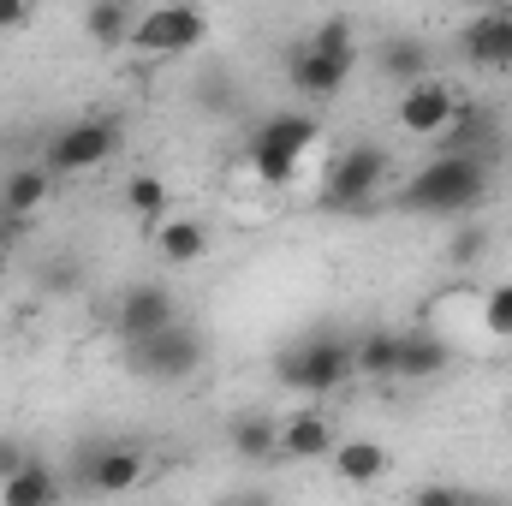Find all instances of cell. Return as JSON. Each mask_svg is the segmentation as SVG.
<instances>
[{
  "label": "cell",
  "instance_id": "obj_1",
  "mask_svg": "<svg viewBox=\"0 0 512 506\" xmlns=\"http://www.w3.org/2000/svg\"><path fill=\"white\" fill-rule=\"evenodd\" d=\"M489 197V155H435L399 191L405 215H465Z\"/></svg>",
  "mask_w": 512,
  "mask_h": 506
},
{
  "label": "cell",
  "instance_id": "obj_2",
  "mask_svg": "<svg viewBox=\"0 0 512 506\" xmlns=\"http://www.w3.org/2000/svg\"><path fill=\"white\" fill-rule=\"evenodd\" d=\"M352 66H358V36H352V18H322V24H316V30L292 48L286 78H292V90H298V96L328 102V96H340V84L352 78Z\"/></svg>",
  "mask_w": 512,
  "mask_h": 506
},
{
  "label": "cell",
  "instance_id": "obj_3",
  "mask_svg": "<svg viewBox=\"0 0 512 506\" xmlns=\"http://www.w3.org/2000/svg\"><path fill=\"white\" fill-rule=\"evenodd\" d=\"M316 143H322V126L310 114H268L245 143V161H251L256 185H292Z\"/></svg>",
  "mask_w": 512,
  "mask_h": 506
},
{
  "label": "cell",
  "instance_id": "obj_4",
  "mask_svg": "<svg viewBox=\"0 0 512 506\" xmlns=\"http://www.w3.org/2000/svg\"><path fill=\"white\" fill-rule=\"evenodd\" d=\"M387 185H393V149L358 137L352 149L334 155V167L322 179V209H370Z\"/></svg>",
  "mask_w": 512,
  "mask_h": 506
},
{
  "label": "cell",
  "instance_id": "obj_5",
  "mask_svg": "<svg viewBox=\"0 0 512 506\" xmlns=\"http://www.w3.org/2000/svg\"><path fill=\"white\" fill-rule=\"evenodd\" d=\"M274 376H280V387H292V393L322 399V393H334V387L352 381V340H340V334L292 340V346L274 358Z\"/></svg>",
  "mask_w": 512,
  "mask_h": 506
},
{
  "label": "cell",
  "instance_id": "obj_6",
  "mask_svg": "<svg viewBox=\"0 0 512 506\" xmlns=\"http://www.w3.org/2000/svg\"><path fill=\"white\" fill-rule=\"evenodd\" d=\"M459 114H465V96H459L447 78L429 72V78H417V84L399 90V102H393V131L411 137V143H441Z\"/></svg>",
  "mask_w": 512,
  "mask_h": 506
},
{
  "label": "cell",
  "instance_id": "obj_7",
  "mask_svg": "<svg viewBox=\"0 0 512 506\" xmlns=\"http://www.w3.org/2000/svg\"><path fill=\"white\" fill-rule=\"evenodd\" d=\"M114 155H120V126H114V120H72V126H60L48 137L42 167H48L54 179H84V173L108 167Z\"/></svg>",
  "mask_w": 512,
  "mask_h": 506
},
{
  "label": "cell",
  "instance_id": "obj_8",
  "mask_svg": "<svg viewBox=\"0 0 512 506\" xmlns=\"http://www.w3.org/2000/svg\"><path fill=\"white\" fill-rule=\"evenodd\" d=\"M179 322V298L161 286V280H137L120 292V304H114V334L131 346H143V340H155V334H167Z\"/></svg>",
  "mask_w": 512,
  "mask_h": 506
},
{
  "label": "cell",
  "instance_id": "obj_9",
  "mask_svg": "<svg viewBox=\"0 0 512 506\" xmlns=\"http://www.w3.org/2000/svg\"><path fill=\"white\" fill-rule=\"evenodd\" d=\"M203 36H209V12L167 0V6H149V12H137L131 48H143V54H185V48H197Z\"/></svg>",
  "mask_w": 512,
  "mask_h": 506
},
{
  "label": "cell",
  "instance_id": "obj_10",
  "mask_svg": "<svg viewBox=\"0 0 512 506\" xmlns=\"http://www.w3.org/2000/svg\"><path fill=\"white\" fill-rule=\"evenodd\" d=\"M203 334L197 328H185V322H173L167 334H155V340H143V346H131V370L149 381H185L203 370Z\"/></svg>",
  "mask_w": 512,
  "mask_h": 506
},
{
  "label": "cell",
  "instance_id": "obj_11",
  "mask_svg": "<svg viewBox=\"0 0 512 506\" xmlns=\"http://www.w3.org/2000/svg\"><path fill=\"white\" fill-rule=\"evenodd\" d=\"M78 483L90 495H137L149 483V453L131 447V441H102L84 465H78Z\"/></svg>",
  "mask_w": 512,
  "mask_h": 506
},
{
  "label": "cell",
  "instance_id": "obj_12",
  "mask_svg": "<svg viewBox=\"0 0 512 506\" xmlns=\"http://www.w3.org/2000/svg\"><path fill=\"white\" fill-rule=\"evenodd\" d=\"M459 48L477 72H512V6H483L459 24Z\"/></svg>",
  "mask_w": 512,
  "mask_h": 506
},
{
  "label": "cell",
  "instance_id": "obj_13",
  "mask_svg": "<svg viewBox=\"0 0 512 506\" xmlns=\"http://www.w3.org/2000/svg\"><path fill=\"white\" fill-rule=\"evenodd\" d=\"M149 245H155V256H161L167 268H191V262L209 256V227H203L197 215H167V221L149 227Z\"/></svg>",
  "mask_w": 512,
  "mask_h": 506
},
{
  "label": "cell",
  "instance_id": "obj_14",
  "mask_svg": "<svg viewBox=\"0 0 512 506\" xmlns=\"http://www.w3.org/2000/svg\"><path fill=\"white\" fill-rule=\"evenodd\" d=\"M334 447H340V435H334V423L322 417V411H292V417H280V459H334Z\"/></svg>",
  "mask_w": 512,
  "mask_h": 506
},
{
  "label": "cell",
  "instance_id": "obj_15",
  "mask_svg": "<svg viewBox=\"0 0 512 506\" xmlns=\"http://www.w3.org/2000/svg\"><path fill=\"white\" fill-rule=\"evenodd\" d=\"M453 364V346L429 328H399V370L393 381H435Z\"/></svg>",
  "mask_w": 512,
  "mask_h": 506
},
{
  "label": "cell",
  "instance_id": "obj_16",
  "mask_svg": "<svg viewBox=\"0 0 512 506\" xmlns=\"http://www.w3.org/2000/svg\"><path fill=\"white\" fill-rule=\"evenodd\" d=\"M60 495H66L60 471H54L48 459H36V453H30V465H24L18 477L0 483V506H60Z\"/></svg>",
  "mask_w": 512,
  "mask_h": 506
},
{
  "label": "cell",
  "instance_id": "obj_17",
  "mask_svg": "<svg viewBox=\"0 0 512 506\" xmlns=\"http://www.w3.org/2000/svg\"><path fill=\"white\" fill-rule=\"evenodd\" d=\"M48 197H54V173H48L42 161H36V167H12L6 185H0V215H18V221H24V215H36Z\"/></svg>",
  "mask_w": 512,
  "mask_h": 506
},
{
  "label": "cell",
  "instance_id": "obj_18",
  "mask_svg": "<svg viewBox=\"0 0 512 506\" xmlns=\"http://www.w3.org/2000/svg\"><path fill=\"white\" fill-rule=\"evenodd\" d=\"M393 370H399V328H364L352 340V376L393 381Z\"/></svg>",
  "mask_w": 512,
  "mask_h": 506
},
{
  "label": "cell",
  "instance_id": "obj_19",
  "mask_svg": "<svg viewBox=\"0 0 512 506\" xmlns=\"http://www.w3.org/2000/svg\"><path fill=\"white\" fill-rule=\"evenodd\" d=\"M227 441H233V453H239L245 465H268V459H280V417L245 411V417H233Z\"/></svg>",
  "mask_w": 512,
  "mask_h": 506
},
{
  "label": "cell",
  "instance_id": "obj_20",
  "mask_svg": "<svg viewBox=\"0 0 512 506\" xmlns=\"http://www.w3.org/2000/svg\"><path fill=\"white\" fill-rule=\"evenodd\" d=\"M131 30H137V6H126V0H90L84 6V36L96 48H131Z\"/></svg>",
  "mask_w": 512,
  "mask_h": 506
},
{
  "label": "cell",
  "instance_id": "obj_21",
  "mask_svg": "<svg viewBox=\"0 0 512 506\" xmlns=\"http://www.w3.org/2000/svg\"><path fill=\"white\" fill-rule=\"evenodd\" d=\"M387 465H393V459H387L382 441H364V435H352V441H340V447H334V471H340L346 483H358V489L382 483Z\"/></svg>",
  "mask_w": 512,
  "mask_h": 506
},
{
  "label": "cell",
  "instance_id": "obj_22",
  "mask_svg": "<svg viewBox=\"0 0 512 506\" xmlns=\"http://www.w3.org/2000/svg\"><path fill=\"white\" fill-rule=\"evenodd\" d=\"M120 197H126L131 215H137V221H149V227L173 215V209H167V203H173V191H167V179H155V173H131Z\"/></svg>",
  "mask_w": 512,
  "mask_h": 506
},
{
  "label": "cell",
  "instance_id": "obj_23",
  "mask_svg": "<svg viewBox=\"0 0 512 506\" xmlns=\"http://www.w3.org/2000/svg\"><path fill=\"white\" fill-rule=\"evenodd\" d=\"M382 72L387 78H399V90L417 84V78H429V48L411 42V36H405V42H387L382 48Z\"/></svg>",
  "mask_w": 512,
  "mask_h": 506
},
{
  "label": "cell",
  "instance_id": "obj_24",
  "mask_svg": "<svg viewBox=\"0 0 512 506\" xmlns=\"http://www.w3.org/2000/svg\"><path fill=\"white\" fill-rule=\"evenodd\" d=\"M411 506H501L495 495H477V489H465V483H423L417 495H411Z\"/></svg>",
  "mask_w": 512,
  "mask_h": 506
},
{
  "label": "cell",
  "instance_id": "obj_25",
  "mask_svg": "<svg viewBox=\"0 0 512 506\" xmlns=\"http://www.w3.org/2000/svg\"><path fill=\"white\" fill-rule=\"evenodd\" d=\"M483 328L501 334V340H512V280L489 286V298H483Z\"/></svg>",
  "mask_w": 512,
  "mask_h": 506
},
{
  "label": "cell",
  "instance_id": "obj_26",
  "mask_svg": "<svg viewBox=\"0 0 512 506\" xmlns=\"http://www.w3.org/2000/svg\"><path fill=\"white\" fill-rule=\"evenodd\" d=\"M24 465H30V447H24L18 435H0V483H6V477H18Z\"/></svg>",
  "mask_w": 512,
  "mask_h": 506
},
{
  "label": "cell",
  "instance_id": "obj_27",
  "mask_svg": "<svg viewBox=\"0 0 512 506\" xmlns=\"http://www.w3.org/2000/svg\"><path fill=\"white\" fill-rule=\"evenodd\" d=\"M36 18V6H24V0H0V30H24Z\"/></svg>",
  "mask_w": 512,
  "mask_h": 506
},
{
  "label": "cell",
  "instance_id": "obj_28",
  "mask_svg": "<svg viewBox=\"0 0 512 506\" xmlns=\"http://www.w3.org/2000/svg\"><path fill=\"white\" fill-rule=\"evenodd\" d=\"M221 506H280V501H274L268 489H239V495H227Z\"/></svg>",
  "mask_w": 512,
  "mask_h": 506
},
{
  "label": "cell",
  "instance_id": "obj_29",
  "mask_svg": "<svg viewBox=\"0 0 512 506\" xmlns=\"http://www.w3.org/2000/svg\"><path fill=\"white\" fill-rule=\"evenodd\" d=\"M477 251H483V233H459V245H453V262H471Z\"/></svg>",
  "mask_w": 512,
  "mask_h": 506
},
{
  "label": "cell",
  "instance_id": "obj_30",
  "mask_svg": "<svg viewBox=\"0 0 512 506\" xmlns=\"http://www.w3.org/2000/svg\"><path fill=\"white\" fill-rule=\"evenodd\" d=\"M6 268H12V251H6V239H0V280H6Z\"/></svg>",
  "mask_w": 512,
  "mask_h": 506
},
{
  "label": "cell",
  "instance_id": "obj_31",
  "mask_svg": "<svg viewBox=\"0 0 512 506\" xmlns=\"http://www.w3.org/2000/svg\"><path fill=\"white\" fill-rule=\"evenodd\" d=\"M161 506H179V501H161Z\"/></svg>",
  "mask_w": 512,
  "mask_h": 506
}]
</instances>
